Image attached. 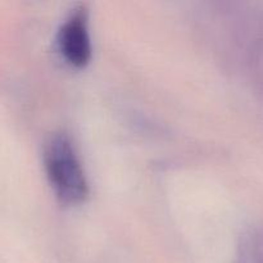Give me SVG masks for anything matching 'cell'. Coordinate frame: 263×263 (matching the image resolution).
Segmentation results:
<instances>
[{
	"label": "cell",
	"instance_id": "6da1fadb",
	"mask_svg": "<svg viewBox=\"0 0 263 263\" xmlns=\"http://www.w3.org/2000/svg\"><path fill=\"white\" fill-rule=\"evenodd\" d=\"M43 161L49 182L62 202L73 204L86 198L89 193L86 175L68 134L54 131L48 136Z\"/></svg>",
	"mask_w": 263,
	"mask_h": 263
},
{
	"label": "cell",
	"instance_id": "7a4b0ae2",
	"mask_svg": "<svg viewBox=\"0 0 263 263\" xmlns=\"http://www.w3.org/2000/svg\"><path fill=\"white\" fill-rule=\"evenodd\" d=\"M61 53L74 66H84L91 57V40L87 27V10L79 5L62 22L57 35Z\"/></svg>",
	"mask_w": 263,
	"mask_h": 263
}]
</instances>
